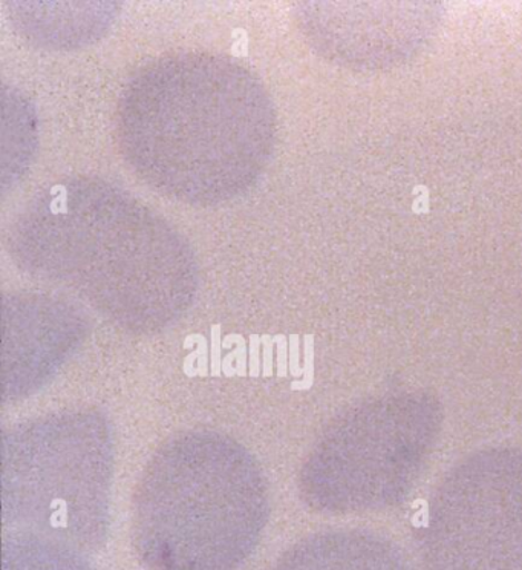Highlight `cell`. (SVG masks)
Wrapping results in <instances>:
<instances>
[{
	"mask_svg": "<svg viewBox=\"0 0 522 570\" xmlns=\"http://www.w3.org/2000/svg\"><path fill=\"white\" fill-rule=\"evenodd\" d=\"M268 514L267 480L246 446L216 431H183L138 479L130 540L148 570H240Z\"/></svg>",
	"mask_w": 522,
	"mask_h": 570,
	"instance_id": "cell-1",
	"label": "cell"
},
{
	"mask_svg": "<svg viewBox=\"0 0 522 570\" xmlns=\"http://www.w3.org/2000/svg\"><path fill=\"white\" fill-rule=\"evenodd\" d=\"M116 445L96 409L28 419L0 435V514L19 531L99 551L111 528Z\"/></svg>",
	"mask_w": 522,
	"mask_h": 570,
	"instance_id": "cell-2",
	"label": "cell"
},
{
	"mask_svg": "<svg viewBox=\"0 0 522 570\" xmlns=\"http://www.w3.org/2000/svg\"><path fill=\"white\" fill-rule=\"evenodd\" d=\"M270 570H373V566L363 541L322 533L293 544Z\"/></svg>",
	"mask_w": 522,
	"mask_h": 570,
	"instance_id": "cell-4",
	"label": "cell"
},
{
	"mask_svg": "<svg viewBox=\"0 0 522 570\" xmlns=\"http://www.w3.org/2000/svg\"><path fill=\"white\" fill-rule=\"evenodd\" d=\"M0 570H93L83 551L35 532L18 531L2 540Z\"/></svg>",
	"mask_w": 522,
	"mask_h": 570,
	"instance_id": "cell-5",
	"label": "cell"
},
{
	"mask_svg": "<svg viewBox=\"0 0 522 570\" xmlns=\"http://www.w3.org/2000/svg\"><path fill=\"white\" fill-rule=\"evenodd\" d=\"M76 313L51 299L22 301L3 307L0 399L22 401L38 393L80 344Z\"/></svg>",
	"mask_w": 522,
	"mask_h": 570,
	"instance_id": "cell-3",
	"label": "cell"
}]
</instances>
